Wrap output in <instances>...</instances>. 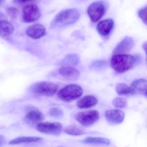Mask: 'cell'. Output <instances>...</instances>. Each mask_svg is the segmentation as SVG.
Segmentation results:
<instances>
[{
  "instance_id": "6da1fadb",
  "label": "cell",
  "mask_w": 147,
  "mask_h": 147,
  "mask_svg": "<svg viewBox=\"0 0 147 147\" xmlns=\"http://www.w3.org/2000/svg\"><path fill=\"white\" fill-rule=\"evenodd\" d=\"M141 58L138 56L127 54L113 55L111 57V64L114 71L119 74H123L138 64Z\"/></svg>"
},
{
  "instance_id": "7a4b0ae2",
  "label": "cell",
  "mask_w": 147,
  "mask_h": 147,
  "mask_svg": "<svg viewBox=\"0 0 147 147\" xmlns=\"http://www.w3.org/2000/svg\"><path fill=\"white\" fill-rule=\"evenodd\" d=\"M80 12L76 9H69L60 12L52 22L54 27H64L75 23L80 18Z\"/></svg>"
},
{
  "instance_id": "3957f363",
  "label": "cell",
  "mask_w": 147,
  "mask_h": 147,
  "mask_svg": "<svg viewBox=\"0 0 147 147\" xmlns=\"http://www.w3.org/2000/svg\"><path fill=\"white\" fill-rule=\"evenodd\" d=\"M82 88L76 84L67 85L58 93V98L66 102L72 101L80 98L83 94Z\"/></svg>"
},
{
  "instance_id": "277c9868",
  "label": "cell",
  "mask_w": 147,
  "mask_h": 147,
  "mask_svg": "<svg viewBox=\"0 0 147 147\" xmlns=\"http://www.w3.org/2000/svg\"><path fill=\"white\" fill-rule=\"evenodd\" d=\"M58 85L55 83L47 81L37 82L31 87L33 93L42 96L51 97L55 94L58 89Z\"/></svg>"
},
{
  "instance_id": "5b68a950",
  "label": "cell",
  "mask_w": 147,
  "mask_h": 147,
  "mask_svg": "<svg viewBox=\"0 0 147 147\" xmlns=\"http://www.w3.org/2000/svg\"><path fill=\"white\" fill-rule=\"evenodd\" d=\"M36 129L41 133L58 136L61 133L63 126L59 122H42L36 125Z\"/></svg>"
},
{
  "instance_id": "8992f818",
  "label": "cell",
  "mask_w": 147,
  "mask_h": 147,
  "mask_svg": "<svg viewBox=\"0 0 147 147\" xmlns=\"http://www.w3.org/2000/svg\"><path fill=\"white\" fill-rule=\"evenodd\" d=\"M100 119L99 113L95 110H90L78 113L76 119L84 126H90L96 123Z\"/></svg>"
},
{
  "instance_id": "52a82bcc",
  "label": "cell",
  "mask_w": 147,
  "mask_h": 147,
  "mask_svg": "<svg viewBox=\"0 0 147 147\" xmlns=\"http://www.w3.org/2000/svg\"><path fill=\"white\" fill-rule=\"evenodd\" d=\"M105 12V5L102 1L93 2L88 7L87 10L88 14L94 23L99 21L103 17Z\"/></svg>"
},
{
  "instance_id": "ba28073f",
  "label": "cell",
  "mask_w": 147,
  "mask_h": 147,
  "mask_svg": "<svg viewBox=\"0 0 147 147\" xmlns=\"http://www.w3.org/2000/svg\"><path fill=\"white\" fill-rule=\"evenodd\" d=\"M41 16L39 7L35 4L28 5L23 9L22 17L24 22L30 23L39 19Z\"/></svg>"
},
{
  "instance_id": "9c48e42d",
  "label": "cell",
  "mask_w": 147,
  "mask_h": 147,
  "mask_svg": "<svg viewBox=\"0 0 147 147\" xmlns=\"http://www.w3.org/2000/svg\"><path fill=\"white\" fill-rule=\"evenodd\" d=\"M105 117L110 123L118 125L121 123L125 118V113L119 109L107 110L105 112Z\"/></svg>"
},
{
  "instance_id": "30bf717a",
  "label": "cell",
  "mask_w": 147,
  "mask_h": 147,
  "mask_svg": "<svg viewBox=\"0 0 147 147\" xmlns=\"http://www.w3.org/2000/svg\"><path fill=\"white\" fill-rule=\"evenodd\" d=\"M134 44V40L131 38L126 37L115 47L113 51V55L125 54L132 49Z\"/></svg>"
},
{
  "instance_id": "8fae6325",
  "label": "cell",
  "mask_w": 147,
  "mask_h": 147,
  "mask_svg": "<svg viewBox=\"0 0 147 147\" xmlns=\"http://www.w3.org/2000/svg\"><path fill=\"white\" fill-rule=\"evenodd\" d=\"M60 76L68 80H76L79 78L80 72L77 69L70 66H63L58 70Z\"/></svg>"
},
{
  "instance_id": "7c38bea8",
  "label": "cell",
  "mask_w": 147,
  "mask_h": 147,
  "mask_svg": "<svg viewBox=\"0 0 147 147\" xmlns=\"http://www.w3.org/2000/svg\"><path fill=\"white\" fill-rule=\"evenodd\" d=\"M26 34L30 37L34 39H39L46 35V29L41 24H36L28 27Z\"/></svg>"
},
{
  "instance_id": "4fadbf2b",
  "label": "cell",
  "mask_w": 147,
  "mask_h": 147,
  "mask_svg": "<svg viewBox=\"0 0 147 147\" xmlns=\"http://www.w3.org/2000/svg\"><path fill=\"white\" fill-rule=\"evenodd\" d=\"M45 117L43 113L40 111L33 109L29 111L25 116L24 120L29 124L37 125L42 122Z\"/></svg>"
},
{
  "instance_id": "5bb4252c",
  "label": "cell",
  "mask_w": 147,
  "mask_h": 147,
  "mask_svg": "<svg viewBox=\"0 0 147 147\" xmlns=\"http://www.w3.org/2000/svg\"><path fill=\"white\" fill-rule=\"evenodd\" d=\"M114 27V22L113 20H105L100 21L97 26L98 32L100 36L103 37L109 36Z\"/></svg>"
},
{
  "instance_id": "9a60e30c",
  "label": "cell",
  "mask_w": 147,
  "mask_h": 147,
  "mask_svg": "<svg viewBox=\"0 0 147 147\" xmlns=\"http://www.w3.org/2000/svg\"><path fill=\"white\" fill-rule=\"evenodd\" d=\"M98 100L93 95H86L80 99L76 102V105L81 109H86L97 105Z\"/></svg>"
},
{
  "instance_id": "2e32d148",
  "label": "cell",
  "mask_w": 147,
  "mask_h": 147,
  "mask_svg": "<svg viewBox=\"0 0 147 147\" xmlns=\"http://www.w3.org/2000/svg\"><path fill=\"white\" fill-rule=\"evenodd\" d=\"M147 82L144 79H138L132 82L131 87L135 92V94L138 93L147 96Z\"/></svg>"
},
{
  "instance_id": "e0dca14e",
  "label": "cell",
  "mask_w": 147,
  "mask_h": 147,
  "mask_svg": "<svg viewBox=\"0 0 147 147\" xmlns=\"http://www.w3.org/2000/svg\"><path fill=\"white\" fill-rule=\"evenodd\" d=\"M42 138L36 136H21L12 139L9 142L10 144H18L27 143L38 142L42 140Z\"/></svg>"
},
{
  "instance_id": "ac0fdd59",
  "label": "cell",
  "mask_w": 147,
  "mask_h": 147,
  "mask_svg": "<svg viewBox=\"0 0 147 147\" xmlns=\"http://www.w3.org/2000/svg\"><path fill=\"white\" fill-rule=\"evenodd\" d=\"M13 26L7 20L0 21V36L3 37H7L11 36L13 32Z\"/></svg>"
},
{
  "instance_id": "d6986e66",
  "label": "cell",
  "mask_w": 147,
  "mask_h": 147,
  "mask_svg": "<svg viewBox=\"0 0 147 147\" xmlns=\"http://www.w3.org/2000/svg\"><path fill=\"white\" fill-rule=\"evenodd\" d=\"M80 62V57L77 54H69L65 57L62 61L63 66H76Z\"/></svg>"
},
{
  "instance_id": "ffe728a7",
  "label": "cell",
  "mask_w": 147,
  "mask_h": 147,
  "mask_svg": "<svg viewBox=\"0 0 147 147\" xmlns=\"http://www.w3.org/2000/svg\"><path fill=\"white\" fill-rule=\"evenodd\" d=\"M116 92L119 95H132L135 93L132 88L125 83H120L116 86Z\"/></svg>"
},
{
  "instance_id": "44dd1931",
  "label": "cell",
  "mask_w": 147,
  "mask_h": 147,
  "mask_svg": "<svg viewBox=\"0 0 147 147\" xmlns=\"http://www.w3.org/2000/svg\"><path fill=\"white\" fill-rule=\"evenodd\" d=\"M85 143L88 144H101V145H109L111 141L107 138L102 137H89L85 138L83 140Z\"/></svg>"
},
{
  "instance_id": "7402d4cb",
  "label": "cell",
  "mask_w": 147,
  "mask_h": 147,
  "mask_svg": "<svg viewBox=\"0 0 147 147\" xmlns=\"http://www.w3.org/2000/svg\"><path fill=\"white\" fill-rule=\"evenodd\" d=\"M64 131L67 134L74 136H80L84 133L83 129L74 125L67 126L64 129Z\"/></svg>"
},
{
  "instance_id": "603a6c76",
  "label": "cell",
  "mask_w": 147,
  "mask_h": 147,
  "mask_svg": "<svg viewBox=\"0 0 147 147\" xmlns=\"http://www.w3.org/2000/svg\"><path fill=\"white\" fill-rule=\"evenodd\" d=\"M107 67V62L105 60H97L90 64V68L94 71H101L105 70Z\"/></svg>"
},
{
  "instance_id": "cb8c5ba5",
  "label": "cell",
  "mask_w": 147,
  "mask_h": 147,
  "mask_svg": "<svg viewBox=\"0 0 147 147\" xmlns=\"http://www.w3.org/2000/svg\"><path fill=\"white\" fill-rule=\"evenodd\" d=\"M112 104L115 107L118 108H123L126 106L127 100L124 98L117 97L112 101Z\"/></svg>"
},
{
  "instance_id": "d4e9b609",
  "label": "cell",
  "mask_w": 147,
  "mask_h": 147,
  "mask_svg": "<svg viewBox=\"0 0 147 147\" xmlns=\"http://www.w3.org/2000/svg\"><path fill=\"white\" fill-rule=\"evenodd\" d=\"M49 114L51 117L56 118H61L63 116L62 110L58 107H53L49 111Z\"/></svg>"
},
{
  "instance_id": "484cf974",
  "label": "cell",
  "mask_w": 147,
  "mask_h": 147,
  "mask_svg": "<svg viewBox=\"0 0 147 147\" xmlns=\"http://www.w3.org/2000/svg\"><path fill=\"white\" fill-rule=\"evenodd\" d=\"M7 13L10 18L15 19L18 15L19 11L16 7H10L7 10Z\"/></svg>"
},
{
  "instance_id": "4316f807",
  "label": "cell",
  "mask_w": 147,
  "mask_h": 147,
  "mask_svg": "<svg viewBox=\"0 0 147 147\" xmlns=\"http://www.w3.org/2000/svg\"><path fill=\"white\" fill-rule=\"evenodd\" d=\"M139 18L142 19L143 22L146 24H147V7L141 9L138 12Z\"/></svg>"
},
{
  "instance_id": "83f0119b",
  "label": "cell",
  "mask_w": 147,
  "mask_h": 147,
  "mask_svg": "<svg viewBox=\"0 0 147 147\" xmlns=\"http://www.w3.org/2000/svg\"><path fill=\"white\" fill-rule=\"evenodd\" d=\"M6 140L5 138L3 136L0 135V146H2L5 144V143Z\"/></svg>"
},
{
  "instance_id": "f1b7e54d",
  "label": "cell",
  "mask_w": 147,
  "mask_h": 147,
  "mask_svg": "<svg viewBox=\"0 0 147 147\" xmlns=\"http://www.w3.org/2000/svg\"><path fill=\"white\" fill-rule=\"evenodd\" d=\"M32 0H13L15 3H24L28 1H31Z\"/></svg>"
},
{
  "instance_id": "f546056e",
  "label": "cell",
  "mask_w": 147,
  "mask_h": 147,
  "mask_svg": "<svg viewBox=\"0 0 147 147\" xmlns=\"http://www.w3.org/2000/svg\"><path fill=\"white\" fill-rule=\"evenodd\" d=\"M5 16L4 15V14L2 12L0 11V21L2 20H5Z\"/></svg>"
},
{
  "instance_id": "4dcf8cb0",
  "label": "cell",
  "mask_w": 147,
  "mask_h": 147,
  "mask_svg": "<svg viewBox=\"0 0 147 147\" xmlns=\"http://www.w3.org/2000/svg\"><path fill=\"white\" fill-rule=\"evenodd\" d=\"M143 48L144 50V51H145V53H146V49H147V44H146V43H144V44L143 45Z\"/></svg>"
},
{
  "instance_id": "1f68e13d",
  "label": "cell",
  "mask_w": 147,
  "mask_h": 147,
  "mask_svg": "<svg viewBox=\"0 0 147 147\" xmlns=\"http://www.w3.org/2000/svg\"><path fill=\"white\" fill-rule=\"evenodd\" d=\"M4 0H0V5L2 4L4 2Z\"/></svg>"
}]
</instances>
